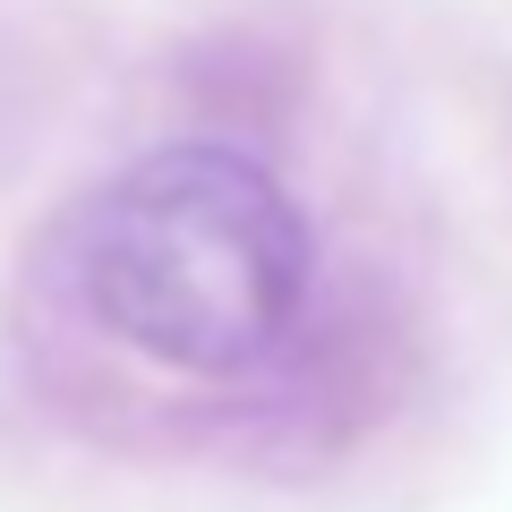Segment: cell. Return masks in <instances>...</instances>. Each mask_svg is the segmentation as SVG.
I'll return each mask as SVG.
<instances>
[{"label": "cell", "mask_w": 512, "mask_h": 512, "mask_svg": "<svg viewBox=\"0 0 512 512\" xmlns=\"http://www.w3.org/2000/svg\"><path fill=\"white\" fill-rule=\"evenodd\" d=\"M316 248L291 188L231 146H163L94 197L77 282L128 350L239 376L299 325Z\"/></svg>", "instance_id": "obj_1"}]
</instances>
